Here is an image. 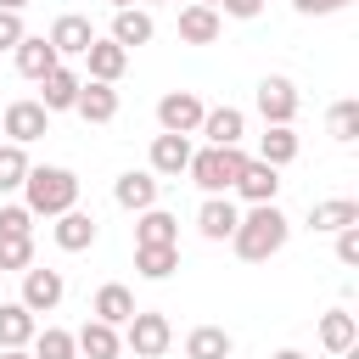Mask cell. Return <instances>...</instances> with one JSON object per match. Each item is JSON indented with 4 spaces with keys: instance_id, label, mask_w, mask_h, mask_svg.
I'll return each mask as SVG.
<instances>
[{
    "instance_id": "obj_15",
    "label": "cell",
    "mask_w": 359,
    "mask_h": 359,
    "mask_svg": "<svg viewBox=\"0 0 359 359\" xmlns=\"http://www.w3.org/2000/svg\"><path fill=\"white\" fill-rule=\"evenodd\" d=\"M84 62H90V79H95V84H118V79H123V67H129V50L95 34V39H90V50H84Z\"/></svg>"
},
{
    "instance_id": "obj_29",
    "label": "cell",
    "mask_w": 359,
    "mask_h": 359,
    "mask_svg": "<svg viewBox=\"0 0 359 359\" xmlns=\"http://www.w3.org/2000/svg\"><path fill=\"white\" fill-rule=\"evenodd\" d=\"M34 314L22 303H0V348H28L34 342Z\"/></svg>"
},
{
    "instance_id": "obj_23",
    "label": "cell",
    "mask_w": 359,
    "mask_h": 359,
    "mask_svg": "<svg viewBox=\"0 0 359 359\" xmlns=\"http://www.w3.org/2000/svg\"><path fill=\"white\" fill-rule=\"evenodd\" d=\"M219 34H224V17L213 6H185L180 11V39L185 45H213Z\"/></svg>"
},
{
    "instance_id": "obj_42",
    "label": "cell",
    "mask_w": 359,
    "mask_h": 359,
    "mask_svg": "<svg viewBox=\"0 0 359 359\" xmlns=\"http://www.w3.org/2000/svg\"><path fill=\"white\" fill-rule=\"evenodd\" d=\"M22 6H28V0H0V11H22Z\"/></svg>"
},
{
    "instance_id": "obj_26",
    "label": "cell",
    "mask_w": 359,
    "mask_h": 359,
    "mask_svg": "<svg viewBox=\"0 0 359 359\" xmlns=\"http://www.w3.org/2000/svg\"><path fill=\"white\" fill-rule=\"evenodd\" d=\"M292 157H297V135H292V123H264V135H258V163L286 168Z\"/></svg>"
},
{
    "instance_id": "obj_44",
    "label": "cell",
    "mask_w": 359,
    "mask_h": 359,
    "mask_svg": "<svg viewBox=\"0 0 359 359\" xmlns=\"http://www.w3.org/2000/svg\"><path fill=\"white\" fill-rule=\"evenodd\" d=\"M196 6H213V11H219V0H196Z\"/></svg>"
},
{
    "instance_id": "obj_38",
    "label": "cell",
    "mask_w": 359,
    "mask_h": 359,
    "mask_svg": "<svg viewBox=\"0 0 359 359\" xmlns=\"http://www.w3.org/2000/svg\"><path fill=\"white\" fill-rule=\"evenodd\" d=\"M297 6V17H331V11H342L348 0H292Z\"/></svg>"
},
{
    "instance_id": "obj_24",
    "label": "cell",
    "mask_w": 359,
    "mask_h": 359,
    "mask_svg": "<svg viewBox=\"0 0 359 359\" xmlns=\"http://www.w3.org/2000/svg\"><path fill=\"white\" fill-rule=\"evenodd\" d=\"M90 314H95L101 325H129V314H135V292H129V286H118V280H107V286L95 292Z\"/></svg>"
},
{
    "instance_id": "obj_30",
    "label": "cell",
    "mask_w": 359,
    "mask_h": 359,
    "mask_svg": "<svg viewBox=\"0 0 359 359\" xmlns=\"http://www.w3.org/2000/svg\"><path fill=\"white\" fill-rule=\"evenodd\" d=\"M135 269L140 280H168L180 269V247H135Z\"/></svg>"
},
{
    "instance_id": "obj_7",
    "label": "cell",
    "mask_w": 359,
    "mask_h": 359,
    "mask_svg": "<svg viewBox=\"0 0 359 359\" xmlns=\"http://www.w3.org/2000/svg\"><path fill=\"white\" fill-rule=\"evenodd\" d=\"M62 297H67L62 269H39V264H28V269H22V297H17V303H22L28 314H50Z\"/></svg>"
},
{
    "instance_id": "obj_18",
    "label": "cell",
    "mask_w": 359,
    "mask_h": 359,
    "mask_svg": "<svg viewBox=\"0 0 359 359\" xmlns=\"http://www.w3.org/2000/svg\"><path fill=\"white\" fill-rule=\"evenodd\" d=\"M202 135H208V146H241L247 112H241V107H208V112H202Z\"/></svg>"
},
{
    "instance_id": "obj_33",
    "label": "cell",
    "mask_w": 359,
    "mask_h": 359,
    "mask_svg": "<svg viewBox=\"0 0 359 359\" xmlns=\"http://www.w3.org/2000/svg\"><path fill=\"white\" fill-rule=\"evenodd\" d=\"M325 129H331L337 146H353V140H359V101H337V107L325 112Z\"/></svg>"
},
{
    "instance_id": "obj_6",
    "label": "cell",
    "mask_w": 359,
    "mask_h": 359,
    "mask_svg": "<svg viewBox=\"0 0 359 359\" xmlns=\"http://www.w3.org/2000/svg\"><path fill=\"white\" fill-rule=\"evenodd\" d=\"M0 135L11 140V146H28V140H39V135H50V112L39 107V101H11L6 112H0Z\"/></svg>"
},
{
    "instance_id": "obj_27",
    "label": "cell",
    "mask_w": 359,
    "mask_h": 359,
    "mask_svg": "<svg viewBox=\"0 0 359 359\" xmlns=\"http://www.w3.org/2000/svg\"><path fill=\"white\" fill-rule=\"evenodd\" d=\"M230 353H236V342L224 325H196L185 337V359H230Z\"/></svg>"
},
{
    "instance_id": "obj_21",
    "label": "cell",
    "mask_w": 359,
    "mask_h": 359,
    "mask_svg": "<svg viewBox=\"0 0 359 359\" xmlns=\"http://www.w3.org/2000/svg\"><path fill=\"white\" fill-rule=\"evenodd\" d=\"M73 342H79V359H118V353H123L118 325H101V320H84V325L73 331Z\"/></svg>"
},
{
    "instance_id": "obj_25",
    "label": "cell",
    "mask_w": 359,
    "mask_h": 359,
    "mask_svg": "<svg viewBox=\"0 0 359 359\" xmlns=\"http://www.w3.org/2000/svg\"><path fill=\"white\" fill-rule=\"evenodd\" d=\"M353 342H359V320H353L348 309H331V314H320V348H325V353H337V359H342Z\"/></svg>"
},
{
    "instance_id": "obj_39",
    "label": "cell",
    "mask_w": 359,
    "mask_h": 359,
    "mask_svg": "<svg viewBox=\"0 0 359 359\" xmlns=\"http://www.w3.org/2000/svg\"><path fill=\"white\" fill-rule=\"evenodd\" d=\"M219 6H224V17H241V22H252L264 11V0H219Z\"/></svg>"
},
{
    "instance_id": "obj_22",
    "label": "cell",
    "mask_w": 359,
    "mask_h": 359,
    "mask_svg": "<svg viewBox=\"0 0 359 359\" xmlns=\"http://www.w3.org/2000/svg\"><path fill=\"white\" fill-rule=\"evenodd\" d=\"M185 168H191V135H157L151 140V174L180 180Z\"/></svg>"
},
{
    "instance_id": "obj_9",
    "label": "cell",
    "mask_w": 359,
    "mask_h": 359,
    "mask_svg": "<svg viewBox=\"0 0 359 359\" xmlns=\"http://www.w3.org/2000/svg\"><path fill=\"white\" fill-rule=\"evenodd\" d=\"M157 174L151 168H129V174H118L112 180V202L118 208H129V213H146V208H157Z\"/></svg>"
},
{
    "instance_id": "obj_8",
    "label": "cell",
    "mask_w": 359,
    "mask_h": 359,
    "mask_svg": "<svg viewBox=\"0 0 359 359\" xmlns=\"http://www.w3.org/2000/svg\"><path fill=\"white\" fill-rule=\"evenodd\" d=\"M258 118H264V123H292V118H297V84L280 79V73H269V79L258 84Z\"/></svg>"
},
{
    "instance_id": "obj_37",
    "label": "cell",
    "mask_w": 359,
    "mask_h": 359,
    "mask_svg": "<svg viewBox=\"0 0 359 359\" xmlns=\"http://www.w3.org/2000/svg\"><path fill=\"white\" fill-rule=\"evenodd\" d=\"M22 34H28L22 28V11H0V50H17Z\"/></svg>"
},
{
    "instance_id": "obj_40",
    "label": "cell",
    "mask_w": 359,
    "mask_h": 359,
    "mask_svg": "<svg viewBox=\"0 0 359 359\" xmlns=\"http://www.w3.org/2000/svg\"><path fill=\"white\" fill-rule=\"evenodd\" d=\"M0 359H34L28 348H0Z\"/></svg>"
},
{
    "instance_id": "obj_4",
    "label": "cell",
    "mask_w": 359,
    "mask_h": 359,
    "mask_svg": "<svg viewBox=\"0 0 359 359\" xmlns=\"http://www.w3.org/2000/svg\"><path fill=\"white\" fill-rule=\"evenodd\" d=\"M123 342L135 348V359H163L168 342H174V325H168V314H157V309H135L129 325H123Z\"/></svg>"
},
{
    "instance_id": "obj_5",
    "label": "cell",
    "mask_w": 359,
    "mask_h": 359,
    "mask_svg": "<svg viewBox=\"0 0 359 359\" xmlns=\"http://www.w3.org/2000/svg\"><path fill=\"white\" fill-rule=\"evenodd\" d=\"M202 95L196 90H168L163 101H157V123H163V135H196L202 129Z\"/></svg>"
},
{
    "instance_id": "obj_2",
    "label": "cell",
    "mask_w": 359,
    "mask_h": 359,
    "mask_svg": "<svg viewBox=\"0 0 359 359\" xmlns=\"http://www.w3.org/2000/svg\"><path fill=\"white\" fill-rule=\"evenodd\" d=\"M22 196H28L22 208H28L34 219H62L67 208H79V174H73V168H56V163L28 168Z\"/></svg>"
},
{
    "instance_id": "obj_3",
    "label": "cell",
    "mask_w": 359,
    "mask_h": 359,
    "mask_svg": "<svg viewBox=\"0 0 359 359\" xmlns=\"http://www.w3.org/2000/svg\"><path fill=\"white\" fill-rule=\"evenodd\" d=\"M252 157L241 151V146H202V151H191V180L202 185V196H224V191H236V180H241V168H247Z\"/></svg>"
},
{
    "instance_id": "obj_16",
    "label": "cell",
    "mask_w": 359,
    "mask_h": 359,
    "mask_svg": "<svg viewBox=\"0 0 359 359\" xmlns=\"http://www.w3.org/2000/svg\"><path fill=\"white\" fill-rule=\"evenodd\" d=\"M79 73L73 67H50L45 79H39V107L45 112H73V101H79Z\"/></svg>"
},
{
    "instance_id": "obj_14",
    "label": "cell",
    "mask_w": 359,
    "mask_h": 359,
    "mask_svg": "<svg viewBox=\"0 0 359 359\" xmlns=\"http://www.w3.org/2000/svg\"><path fill=\"white\" fill-rule=\"evenodd\" d=\"M11 56H17V73H22V79H34V84H39L50 67H62V56L50 50V39H45V34H22V45H17Z\"/></svg>"
},
{
    "instance_id": "obj_28",
    "label": "cell",
    "mask_w": 359,
    "mask_h": 359,
    "mask_svg": "<svg viewBox=\"0 0 359 359\" xmlns=\"http://www.w3.org/2000/svg\"><path fill=\"white\" fill-rule=\"evenodd\" d=\"M342 224H359V202H348V196H331V202H314L309 208V230H342Z\"/></svg>"
},
{
    "instance_id": "obj_13",
    "label": "cell",
    "mask_w": 359,
    "mask_h": 359,
    "mask_svg": "<svg viewBox=\"0 0 359 359\" xmlns=\"http://www.w3.org/2000/svg\"><path fill=\"white\" fill-rule=\"evenodd\" d=\"M151 34H157V22H151V11H140V6H129V11H112V45H123V50H140V45H151Z\"/></svg>"
},
{
    "instance_id": "obj_34",
    "label": "cell",
    "mask_w": 359,
    "mask_h": 359,
    "mask_svg": "<svg viewBox=\"0 0 359 359\" xmlns=\"http://www.w3.org/2000/svg\"><path fill=\"white\" fill-rule=\"evenodd\" d=\"M34 264V236H0V269H28Z\"/></svg>"
},
{
    "instance_id": "obj_43",
    "label": "cell",
    "mask_w": 359,
    "mask_h": 359,
    "mask_svg": "<svg viewBox=\"0 0 359 359\" xmlns=\"http://www.w3.org/2000/svg\"><path fill=\"white\" fill-rule=\"evenodd\" d=\"M107 6H112V11H129V6H135V0H107Z\"/></svg>"
},
{
    "instance_id": "obj_36",
    "label": "cell",
    "mask_w": 359,
    "mask_h": 359,
    "mask_svg": "<svg viewBox=\"0 0 359 359\" xmlns=\"http://www.w3.org/2000/svg\"><path fill=\"white\" fill-rule=\"evenodd\" d=\"M337 264L359 269V224H342V230H337Z\"/></svg>"
},
{
    "instance_id": "obj_20",
    "label": "cell",
    "mask_w": 359,
    "mask_h": 359,
    "mask_svg": "<svg viewBox=\"0 0 359 359\" xmlns=\"http://www.w3.org/2000/svg\"><path fill=\"white\" fill-rule=\"evenodd\" d=\"M135 247H180V219L163 208L135 213Z\"/></svg>"
},
{
    "instance_id": "obj_1",
    "label": "cell",
    "mask_w": 359,
    "mask_h": 359,
    "mask_svg": "<svg viewBox=\"0 0 359 359\" xmlns=\"http://www.w3.org/2000/svg\"><path fill=\"white\" fill-rule=\"evenodd\" d=\"M286 236H292V219H286L275 202H258V208H247V213L236 219V236H230V247H236V258H247V264H264V258H275V252L286 247Z\"/></svg>"
},
{
    "instance_id": "obj_17",
    "label": "cell",
    "mask_w": 359,
    "mask_h": 359,
    "mask_svg": "<svg viewBox=\"0 0 359 359\" xmlns=\"http://www.w3.org/2000/svg\"><path fill=\"white\" fill-rule=\"evenodd\" d=\"M73 112H79L84 123H112V118H118V90H112V84H95V79H84V84H79V101H73Z\"/></svg>"
},
{
    "instance_id": "obj_19",
    "label": "cell",
    "mask_w": 359,
    "mask_h": 359,
    "mask_svg": "<svg viewBox=\"0 0 359 359\" xmlns=\"http://www.w3.org/2000/svg\"><path fill=\"white\" fill-rule=\"evenodd\" d=\"M236 196H247V208H258V202H275L280 196V168H269V163H247L241 168V180H236Z\"/></svg>"
},
{
    "instance_id": "obj_31",
    "label": "cell",
    "mask_w": 359,
    "mask_h": 359,
    "mask_svg": "<svg viewBox=\"0 0 359 359\" xmlns=\"http://www.w3.org/2000/svg\"><path fill=\"white\" fill-rule=\"evenodd\" d=\"M34 359H79V342H73V331H62V325H45V331H34Z\"/></svg>"
},
{
    "instance_id": "obj_10",
    "label": "cell",
    "mask_w": 359,
    "mask_h": 359,
    "mask_svg": "<svg viewBox=\"0 0 359 359\" xmlns=\"http://www.w3.org/2000/svg\"><path fill=\"white\" fill-rule=\"evenodd\" d=\"M50 50L56 56H84L90 50V39H95V28H90V17H79V11H62L56 22H50Z\"/></svg>"
},
{
    "instance_id": "obj_32",
    "label": "cell",
    "mask_w": 359,
    "mask_h": 359,
    "mask_svg": "<svg viewBox=\"0 0 359 359\" xmlns=\"http://www.w3.org/2000/svg\"><path fill=\"white\" fill-rule=\"evenodd\" d=\"M28 151L22 146H11V140H0V196L6 191H22V180H28Z\"/></svg>"
},
{
    "instance_id": "obj_11",
    "label": "cell",
    "mask_w": 359,
    "mask_h": 359,
    "mask_svg": "<svg viewBox=\"0 0 359 359\" xmlns=\"http://www.w3.org/2000/svg\"><path fill=\"white\" fill-rule=\"evenodd\" d=\"M50 236H56V247H62V252H84V247H95L101 224H95V213H84V208H67V213L50 224Z\"/></svg>"
},
{
    "instance_id": "obj_12",
    "label": "cell",
    "mask_w": 359,
    "mask_h": 359,
    "mask_svg": "<svg viewBox=\"0 0 359 359\" xmlns=\"http://www.w3.org/2000/svg\"><path fill=\"white\" fill-rule=\"evenodd\" d=\"M236 219H241V208L230 196H202V208H196V230L208 241H230L236 236Z\"/></svg>"
},
{
    "instance_id": "obj_35",
    "label": "cell",
    "mask_w": 359,
    "mask_h": 359,
    "mask_svg": "<svg viewBox=\"0 0 359 359\" xmlns=\"http://www.w3.org/2000/svg\"><path fill=\"white\" fill-rule=\"evenodd\" d=\"M0 236H34V213L22 202H6L0 208Z\"/></svg>"
},
{
    "instance_id": "obj_41",
    "label": "cell",
    "mask_w": 359,
    "mask_h": 359,
    "mask_svg": "<svg viewBox=\"0 0 359 359\" xmlns=\"http://www.w3.org/2000/svg\"><path fill=\"white\" fill-rule=\"evenodd\" d=\"M275 359H309V353H303V348H280Z\"/></svg>"
}]
</instances>
